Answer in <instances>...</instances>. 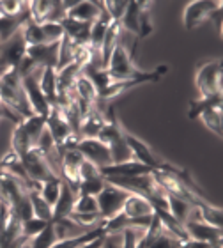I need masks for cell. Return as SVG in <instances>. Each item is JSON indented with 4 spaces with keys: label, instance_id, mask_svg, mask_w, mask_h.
Instances as JSON below:
<instances>
[{
    "label": "cell",
    "instance_id": "7a4b0ae2",
    "mask_svg": "<svg viewBox=\"0 0 223 248\" xmlns=\"http://www.w3.org/2000/svg\"><path fill=\"white\" fill-rule=\"evenodd\" d=\"M195 85L202 98L222 96L223 93V67L220 61L202 62L195 73Z\"/></svg>",
    "mask_w": 223,
    "mask_h": 248
},
{
    "label": "cell",
    "instance_id": "6da1fadb",
    "mask_svg": "<svg viewBox=\"0 0 223 248\" xmlns=\"http://www.w3.org/2000/svg\"><path fill=\"white\" fill-rule=\"evenodd\" d=\"M106 75L112 82H130V80H135V78L144 77L146 73L140 71L138 67L133 64V59L130 55V50L119 43L115 50L110 55L108 66H106Z\"/></svg>",
    "mask_w": 223,
    "mask_h": 248
},
{
    "label": "cell",
    "instance_id": "4dcf8cb0",
    "mask_svg": "<svg viewBox=\"0 0 223 248\" xmlns=\"http://www.w3.org/2000/svg\"><path fill=\"white\" fill-rule=\"evenodd\" d=\"M147 229L138 227V225H131V227L122 229V248H138V243L146 236Z\"/></svg>",
    "mask_w": 223,
    "mask_h": 248
},
{
    "label": "cell",
    "instance_id": "3957f363",
    "mask_svg": "<svg viewBox=\"0 0 223 248\" xmlns=\"http://www.w3.org/2000/svg\"><path fill=\"white\" fill-rule=\"evenodd\" d=\"M131 191L120 188V186H115L112 183L104 181L103 190L98 193V209H99V217L103 218V222H108L114 217H117L120 211H122V206H124L126 199L130 197Z\"/></svg>",
    "mask_w": 223,
    "mask_h": 248
},
{
    "label": "cell",
    "instance_id": "ac0fdd59",
    "mask_svg": "<svg viewBox=\"0 0 223 248\" xmlns=\"http://www.w3.org/2000/svg\"><path fill=\"white\" fill-rule=\"evenodd\" d=\"M39 87L46 96L48 103L55 107L57 105V71L55 67H43L39 75Z\"/></svg>",
    "mask_w": 223,
    "mask_h": 248
},
{
    "label": "cell",
    "instance_id": "f35d334b",
    "mask_svg": "<svg viewBox=\"0 0 223 248\" xmlns=\"http://www.w3.org/2000/svg\"><path fill=\"white\" fill-rule=\"evenodd\" d=\"M99 248H122V231L104 232L103 243Z\"/></svg>",
    "mask_w": 223,
    "mask_h": 248
},
{
    "label": "cell",
    "instance_id": "52a82bcc",
    "mask_svg": "<svg viewBox=\"0 0 223 248\" xmlns=\"http://www.w3.org/2000/svg\"><path fill=\"white\" fill-rule=\"evenodd\" d=\"M222 5V2H213V0H193L184 7V15H182V21H184V29L186 31H193L197 29L202 21H206L211 16L213 11H216Z\"/></svg>",
    "mask_w": 223,
    "mask_h": 248
},
{
    "label": "cell",
    "instance_id": "8992f818",
    "mask_svg": "<svg viewBox=\"0 0 223 248\" xmlns=\"http://www.w3.org/2000/svg\"><path fill=\"white\" fill-rule=\"evenodd\" d=\"M124 140L126 144H128V147H130L131 155H133V160H136L142 165L149 167L150 170H160L161 165L165 163L160 156L154 155V151L150 149L144 140L136 139L135 135H131L126 128H124Z\"/></svg>",
    "mask_w": 223,
    "mask_h": 248
},
{
    "label": "cell",
    "instance_id": "7402d4cb",
    "mask_svg": "<svg viewBox=\"0 0 223 248\" xmlns=\"http://www.w3.org/2000/svg\"><path fill=\"white\" fill-rule=\"evenodd\" d=\"M103 234H104V227L101 225V227L87 231V232L80 234V236H74V238L59 239L52 248H82L83 245H87V243H90V241H94V239L101 238Z\"/></svg>",
    "mask_w": 223,
    "mask_h": 248
},
{
    "label": "cell",
    "instance_id": "e575fe53",
    "mask_svg": "<svg viewBox=\"0 0 223 248\" xmlns=\"http://www.w3.org/2000/svg\"><path fill=\"white\" fill-rule=\"evenodd\" d=\"M104 186V177H94V179H89V181H82L78 186V195H92L98 197V193L103 190Z\"/></svg>",
    "mask_w": 223,
    "mask_h": 248
},
{
    "label": "cell",
    "instance_id": "44dd1931",
    "mask_svg": "<svg viewBox=\"0 0 223 248\" xmlns=\"http://www.w3.org/2000/svg\"><path fill=\"white\" fill-rule=\"evenodd\" d=\"M198 119L202 121V124L211 131V133L216 135L218 139H222V135H223V108L222 107H213V108L204 110L202 114L198 115Z\"/></svg>",
    "mask_w": 223,
    "mask_h": 248
},
{
    "label": "cell",
    "instance_id": "4fadbf2b",
    "mask_svg": "<svg viewBox=\"0 0 223 248\" xmlns=\"http://www.w3.org/2000/svg\"><path fill=\"white\" fill-rule=\"evenodd\" d=\"M149 2H130L128 4V9H126L124 16H122V20L119 21L120 27H122V31L130 32L133 36L138 37V32H140V23H142V16L146 11H149Z\"/></svg>",
    "mask_w": 223,
    "mask_h": 248
},
{
    "label": "cell",
    "instance_id": "30bf717a",
    "mask_svg": "<svg viewBox=\"0 0 223 248\" xmlns=\"http://www.w3.org/2000/svg\"><path fill=\"white\" fill-rule=\"evenodd\" d=\"M0 55H2V66L18 69L20 62L27 55V45L20 32H16L15 36L0 45Z\"/></svg>",
    "mask_w": 223,
    "mask_h": 248
},
{
    "label": "cell",
    "instance_id": "d6a6232c",
    "mask_svg": "<svg viewBox=\"0 0 223 248\" xmlns=\"http://www.w3.org/2000/svg\"><path fill=\"white\" fill-rule=\"evenodd\" d=\"M60 185H62V179L57 177V179H52V181H45L41 186V197L50 204V206H55L59 195H60Z\"/></svg>",
    "mask_w": 223,
    "mask_h": 248
},
{
    "label": "cell",
    "instance_id": "484cf974",
    "mask_svg": "<svg viewBox=\"0 0 223 248\" xmlns=\"http://www.w3.org/2000/svg\"><path fill=\"white\" fill-rule=\"evenodd\" d=\"M21 126H23V129H25V133L29 135L32 145H36L39 135L43 133V129L46 128V117L32 114V115H29V117H25V119L21 121Z\"/></svg>",
    "mask_w": 223,
    "mask_h": 248
},
{
    "label": "cell",
    "instance_id": "83f0119b",
    "mask_svg": "<svg viewBox=\"0 0 223 248\" xmlns=\"http://www.w3.org/2000/svg\"><path fill=\"white\" fill-rule=\"evenodd\" d=\"M52 11V0H34L29 2V16L37 23H45Z\"/></svg>",
    "mask_w": 223,
    "mask_h": 248
},
{
    "label": "cell",
    "instance_id": "9c48e42d",
    "mask_svg": "<svg viewBox=\"0 0 223 248\" xmlns=\"http://www.w3.org/2000/svg\"><path fill=\"white\" fill-rule=\"evenodd\" d=\"M182 227L186 231L188 238L195 239V241H202V243H208L211 247H222V229L213 227L206 222H186L182 223Z\"/></svg>",
    "mask_w": 223,
    "mask_h": 248
},
{
    "label": "cell",
    "instance_id": "d590c367",
    "mask_svg": "<svg viewBox=\"0 0 223 248\" xmlns=\"http://www.w3.org/2000/svg\"><path fill=\"white\" fill-rule=\"evenodd\" d=\"M128 4H130L128 0H106V2H104V7H106L112 20L120 21L122 16H124L126 9H128Z\"/></svg>",
    "mask_w": 223,
    "mask_h": 248
},
{
    "label": "cell",
    "instance_id": "836d02e7",
    "mask_svg": "<svg viewBox=\"0 0 223 248\" xmlns=\"http://www.w3.org/2000/svg\"><path fill=\"white\" fill-rule=\"evenodd\" d=\"M43 34H45V43H60L64 37V29L60 23L55 21H45L41 23Z\"/></svg>",
    "mask_w": 223,
    "mask_h": 248
},
{
    "label": "cell",
    "instance_id": "ab89813d",
    "mask_svg": "<svg viewBox=\"0 0 223 248\" xmlns=\"http://www.w3.org/2000/svg\"><path fill=\"white\" fill-rule=\"evenodd\" d=\"M222 16H223L222 5H220V7L216 11H213V13H211V16H209V18H211V20L214 21V25L218 27V34H220V36L223 34V23H222L223 20H222Z\"/></svg>",
    "mask_w": 223,
    "mask_h": 248
},
{
    "label": "cell",
    "instance_id": "d6986e66",
    "mask_svg": "<svg viewBox=\"0 0 223 248\" xmlns=\"http://www.w3.org/2000/svg\"><path fill=\"white\" fill-rule=\"evenodd\" d=\"M20 34L23 37L27 46H37V45H45V34H43L41 23L30 20V16L27 18L20 27Z\"/></svg>",
    "mask_w": 223,
    "mask_h": 248
},
{
    "label": "cell",
    "instance_id": "e0dca14e",
    "mask_svg": "<svg viewBox=\"0 0 223 248\" xmlns=\"http://www.w3.org/2000/svg\"><path fill=\"white\" fill-rule=\"evenodd\" d=\"M74 201H76V193L62 181V185H60V195H59L57 202L53 206V220L69 217L73 213Z\"/></svg>",
    "mask_w": 223,
    "mask_h": 248
},
{
    "label": "cell",
    "instance_id": "5bb4252c",
    "mask_svg": "<svg viewBox=\"0 0 223 248\" xmlns=\"http://www.w3.org/2000/svg\"><path fill=\"white\" fill-rule=\"evenodd\" d=\"M99 13H101V2H92V0H80L74 7L66 13L68 18H73V20L82 21V23H90L92 25L94 21L99 18Z\"/></svg>",
    "mask_w": 223,
    "mask_h": 248
},
{
    "label": "cell",
    "instance_id": "277c9868",
    "mask_svg": "<svg viewBox=\"0 0 223 248\" xmlns=\"http://www.w3.org/2000/svg\"><path fill=\"white\" fill-rule=\"evenodd\" d=\"M41 69L43 67H39V69H36V71L30 73V75L21 77V89H23V94H25L27 103L30 107L32 114L48 117L52 105L48 103L46 96L43 94L41 87H39V75H41Z\"/></svg>",
    "mask_w": 223,
    "mask_h": 248
},
{
    "label": "cell",
    "instance_id": "8fae6325",
    "mask_svg": "<svg viewBox=\"0 0 223 248\" xmlns=\"http://www.w3.org/2000/svg\"><path fill=\"white\" fill-rule=\"evenodd\" d=\"M46 128L52 133L53 140L57 142L59 147H62L69 139L74 137L73 131H71V126L68 124V121H66V117H64V114L60 112L59 107H52L50 108V114L46 117Z\"/></svg>",
    "mask_w": 223,
    "mask_h": 248
},
{
    "label": "cell",
    "instance_id": "9a60e30c",
    "mask_svg": "<svg viewBox=\"0 0 223 248\" xmlns=\"http://www.w3.org/2000/svg\"><path fill=\"white\" fill-rule=\"evenodd\" d=\"M120 34H122V27H120L119 21H112L108 27H106V32H104L103 37V45H101V66L103 69H106L110 61V55L115 50V46L120 43Z\"/></svg>",
    "mask_w": 223,
    "mask_h": 248
},
{
    "label": "cell",
    "instance_id": "1f68e13d",
    "mask_svg": "<svg viewBox=\"0 0 223 248\" xmlns=\"http://www.w3.org/2000/svg\"><path fill=\"white\" fill-rule=\"evenodd\" d=\"M73 213H78V215H94V213H99L98 199L92 195H76Z\"/></svg>",
    "mask_w": 223,
    "mask_h": 248
},
{
    "label": "cell",
    "instance_id": "74e56055",
    "mask_svg": "<svg viewBox=\"0 0 223 248\" xmlns=\"http://www.w3.org/2000/svg\"><path fill=\"white\" fill-rule=\"evenodd\" d=\"M78 177H80V183L89 181V179H94V177H101V170H99V167H96L94 163L83 160L80 169H78Z\"/></svg>",
    "mask_w": 223,
    "mask_h": 248
},
{
    "label": "cell",
    "instance_id": "7c38bea8",
    "mask_svg": "<svg viewBox=\"0 0 223 248\" xmlns=\"http://www.w3.org/2000/svg\"><path fill=\"white\" fill-rule=\"evenodd\" d=\"M103 177H136V176H146L150 174V169L146 165L138 163L136 160L124 161V163H112L108 167L99 169Z\"/></svg>",
    "mask_w": 223,
    "mask_h": 248
},
{
    "label": "cell",
    "instance_id": "b9f144b4",
    "mask_svg": "<svg viewBox=\"0 0 223 248\" xmlns=\"http://www.w3.org/2000/svg\"><path fill=\"white\" fill-rule=\"evenodd\" d=\"M213 248H222V247H213Z\"/></svg>",
    "mask_w": 223,
    "mask_h": 248
},
{
    "label": "cell",
    "instance_id": "603a6c76",
    "mask_svg": "<svg viewBox=\"0 0 223 248\" xmlns=\"http://www.w3.org/2000/svg\"><path fill=\"white\" fill-rule=\"evenodd\" d=\"M53 229H55V234H57V239H68L74 238V236H80V234L87 232L85 229H82L74 220H71L69 217L66 218H57V220H52Z\"/></svg>",
    "mask_w": 223,
    "mask_h": 248
},
{
    "label": "cell",
    "instance_id": "ba28073f",
    "mask_svg": "<svg viewBox=\"0 0 223 248\" xmlns=\"http://www.w3.org/2000/svg\"><path fill=\"white\" fill-rule=\"evenodd\" d=\"M21 163L25 167L27 176L30 179H36V181H52V179H57V176L52 172L50 165L46 163V160L43 158L36 149L29 151L23 158H21Z\"/></svg>",
    "mask_w": 223,
    "mask_h": 248
},
{
    "label": "cell",
    "instance_id": "2e32d148",
    "mask_svg": "<svg viewBox=\"0 0 223 248\" xmlns=\"http://www.w3.org/2000/svg\"><path fill=\"white\" fill-rule=\"evenodd\" d=\"M73 91H74V94H76L78 101L90 107V108H92L94 103L98 101V89H96V85L92 83V80L89 77H85L83 73H80L76 77V80H74Z\"/></svg>",
    "mask_w": 223,
    "mask_h": 248
},
{
    "label": "cell",
    "instance_id": "ffe728a7",
    "mask_svg": "<svg viewBox=\"0 0 223 248\" xmlns=\"http://www.w3.org/2000/svg\"><path fill=\"white\" fill-rule=\"evenodd\" d=\"M11 153L16 155L18 158H23V156L29 153V151L34 149V145H32L30 139H29V135L25 133V129L23 126L20 124H15V129H13V137H11Z\"/></svg>",
    "mask_w": 223,
    "mask_h": 248
},
{
    "label": "cell",
    "instance_id": "f546056e",
    "mask_svg": "<svg viewBox=\"0 0 223 248\" xmlns=\"http://www.w3.org/2000/svg\"><path fill=\"white\" fill-rule=\"evenodd\" d=\"M200 207V215H202V222L209 223V225H213V227H218L222 229L223 225V211L222 207L214 206V204H211V202H208V204H202Z\"/></svg>",
    "mask_w": 223,
    "mask_h": 248
},
{
    "label": "cell",
    "instance_id": "4316f807",
    "mask_svg": "<svg viewBox=\"0 0 223 248\" xmlns=\"http://www.w3.org/2000/svg\"><path fill=\"white\" fill-rule=\"evenodd\" d=\"M193 204H188L186 201H181L177 197L168 195V213L176 218L179 223H184L190 217V211H192Z\"/></svg>",
    "mask_w": 223,
    "mask_h": 248
},
{
    "label": "cell",
    "instance_id": "60d3db41",
    "mask_svg": "<svg viewBox=\"0 0 223 248\" xmlns=\"http://www.w3.org/2000/svg\"><path fill=\"white\" fill-rule=\"evenodd\" d=\"M4 16H5V15H4V13H2V9H0V20H2V18H4Z\"/></svg>",
    "mask_w": 223,
    "mask_h": 248
},
{
    "label": "cell",
    "instance_id": "d4e9b609",
    "mask_svg": "<svg viewBox=\"0 0 223 248\" xmlns=\"http://www.w3.org/2000/svg\"><path fill=\"white\" fill-rule=\"evenodd\" d=\"M57 234H55V229H53V223L48 222L46 227L43 229L41 232L36 234L32 239H29L25 248H52L53 245L57 243Z\"/></svg>",
    "mask_w": 223,
    "mask_h": 248
},
{
    "label": "cell",
    "instance_id": "8d00e7d4",
    "mask_svg": "<svg viewBox=\"0 0 223 248\" xmlns=\"http://www.w3.org/2000/svg\"><path fill=\"white\" fill-rule=\"evenodd\" d=\"M46 223L48 222H43L39 218H30V220L21 223V236L27 239H32L36 234H39L43 229L46 227Z\"/></svg>",
    "mask_w": 223,
    "mask_h": 248
},
{
    "label": "cell",
    "instance_id": "5b68a950",
    "mask_svg": "<svg viewBox=\"0 0 223 248\" xmlns=\"http://www.w3.org/2000/svg\"><path fill=\"white\" fill-rule=\"evenodd\" d=\"M76 149L80 151V155H82L85 160L94 163V165L99 167V169L112 165V156H110L108 145H104L101 140L78 139Z\"/></svg>",
    "mask_w": 223,
    "mask_h": 248
},
{
    "label": "cell",
    "instance_id": "cb8c5ba5",
    "mask_svg": "<svg viewBox=\"0 0 223 248\" xmlns=\"http://www.w3.org/2000/svg\"><path fill=\"white\" fill-rule=\"evenodd\" d=\"M29 199H30L34 218H39V220H43V222H52L53 207L43 199L41 193H39V191H30V193H29Z\"/></svg>",
    "mask_w": 223,
    "mask_h": 248
},
{
    "label": "cell",
    "instance_id": "f1b7e54d",
    "mask_svg": "<svg viewBox=\"0 0 223 248\" xmlns=\"http://www.w3.org/2000/svg\"><path fill=\"white\" fill-rule=\"evenodd\" d=\"M213 107H222V96H209V98H202V96H200V99L192 101L188 117H190V119H198V115L202 114L204 110L213 108Z\"/></svg>",
    "mask_w": 223,
    "mask_h": 248
}]
</instances>
